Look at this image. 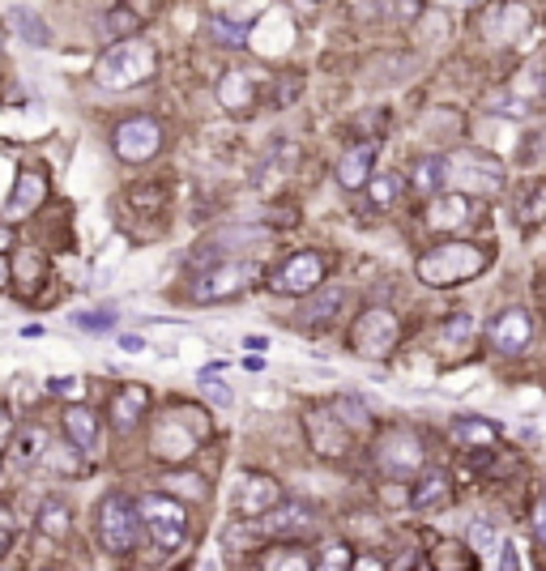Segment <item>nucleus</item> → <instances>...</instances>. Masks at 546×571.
Returning a JSON list of instances; mask_svg holds the SVG:
<instances>
[{"instance_id":"nucleus-7","label":"nucleus","mask_w":546,"mask_h":571,"mask_svg":"<svg viewBox=\"0 0 546 571\" xmlns=\"http://www.w3.org/2000/svg\"><path fill=\"white\" fill-rule=\"evenodd\" d=\"M422 461H427V448L418 440L415 431H388L381 448H376V465L385 470L388 477H415L422 470Z\"/></svg>"},{"instance_id":"nucleus-39","label":"nucleus","mask_w":546,"mask_h":571,"mask_svg":"<svg viewBox=\"0 0 546 571\" xmlns=\"http://www.w3.org/2000/svg\"><path fill=\"white\" fill-rule=\"evenodd\" d=\"M534 534H538V541L546 546V495L538 499V508H534Z\"/></svg>"},{"instance_id":"nucleus-45","label":"nucleus","mask_w":546,"mask_h":571,"mask_svg":"<svg viewBox=\"0 0 546 571\" xmlns=\"http://www.w3.org/2000/svg\"><path fill=\"white\" fill-rule=\"evenodd\" d=\"M9 244H13V230H9V226H0V252H4Z\"/></svg>"},{"instance_id":"nucleus-24","label":"nucleus","mask_w":546,"mask_h":571,"mask_svg":"<svg viewBox=\"0 0 546 571\" xmlns=\"http://www.w3.org/2000/svg\"><path fill=\"white\" fill-rule=\"evenodd\" d=\"M465 538H470V550L482 554L486 563H495V559H500V550H504V538H500V529H495L491 520H474Z\"/></svg>"},{"instance_id":"nucleus-12","label":"nucleus","mask_w":546,"mask_h":571,"mask_svg":"<svg viewBox=\"0 0 546 571\" xmlns=\"http://www.w3.org/2000/svg\"><path fill=\"white\" fill-rule=\"evenodd\" d=\"M278 499H282V486H278L274 477L239 474V482H235V511L248 516V520H257L260 511H269Z\"/></svg>"},{"instance_id":"nucleus-23","label":"nucleus","mask_w":546,"mask_h":571,"mask_svg":"<svg viewBox=\"0 0 546 571\" xmlns=\"http://www.w3.org/2000/svg\"><path fill=\"white\" fill-rule=\"evenodd\" d=\"M68 529H73V511H68L65 499H43V508H39V534L65 538Z\"/></svg>"},{"instance_id":"nucleus-29","label":"nucleus","mask_w":546,"mask_h":571,"mask_svg":"<svg viewBox=\"0 0 546 571\" xmlns=\"http://www.w3.org/2000/svg\"><path fill=\"white\" fill-rule=\"evenodd\" d=\"M470 337H474V316L470 312H457V316L440 328V346L445 349H461V346H470Z\"/></svg>"},{"instance_id":"nucleus-1","label":"nucleus","mask_w":546,"mask_h":571,"mask_svg":"<svg viewBox=\"0 0 546 571\" xmlns=\"http://www.w3.org/2000/svg\"><path fill=\"white\" fill-rule=\"evenodd\" d=\"M491 256L482 252L479 244H440L427 256H418V278L427 286H457L479 278Z\"/></svg>"},{"instance_id":"nucleus-43","label":"nucleus","mask_w":546,"mask_h":571,"mask_svg":"<svg viewBox=\"0 0 546 571\" xmlns=\"http://www.w3.org/2000/svg\"><path fill=\"white\" fill-rule=\"evenodd\" d=\"M0 534H4V538L13 534V511L4 508V504H0Z\"/></svg>"},{"instance_id":"nucleus-22","label":"nucleus","mask_w":546,"mask_h":571,"mask_svg":"<svg viewBox=\"0 0 546 571\" xmlns=\"http://www.w3.org/2000/svg\"><path fill=\"white\" fill-rule=\"evenodd\" d=\"M495 435H500V427L486 422V418H457L452 422V440L461 448H486L495 444Z\"/></svg>"},{"instance_id":"nucleus-28","label":"nucleus","mask_w":546,"mask_h":571,"mask_svg":"<svg viewBox=\"0 0 546 571\" xmlns=\"http://www.w3.org/2000/svg\"><path fill=\"white\" fill-rule=\"evenodd\" d=\"M9 22L18 26V34H22L31 47H47V43H52V31L43 26V18H34L31 9H13V13H9Z\"/></svg>"},{"instance_id":"nucleus-17","label":"nucleus","mask_w":546,"mask_h":571,"mask_svg":"<svg viewBox=\"0 0 546 571\" xmlns=\"http://www.w3.org/2000/svg\"><path fill=\"white\" fill-rule=\"evenodd\" d=\"M146 406H150V392H146L141 384L120 388V392H116V401H111V418H116V427H120V431H132V427L141 422Z\"/></svg>"},{"instance_id":"nucleus-37","label":"nucleus","mask_w":546,"mask_h":571,"mask_svg":"<svg viewBox=\"0 0 546 571\" xmlns=\"http://www.w3.org/2000/svg\"><path fill=\"white\" fill-rule=\"evenodd\" d=\"M521 90H529V98H546V64L529 68V77H525V86H521Z\"/></svg>"},{"instance_id":"nucleus-49","label":"nucleus","mask_w":546,"mask_h":571,"mask_svg":"<svg viewBox=\"0 0 546 571\" xmlns=\"http://www.w3.org/2000/svg\"><path fill=\"white\" fill-rule=\"evenodd\" d=\"M4 546H9V538H4V534H0V554H4Z\"/></svg>"},{"instance_id":"nucleus-16","label":"nucleus","mask_w":546,"mask_h":571,"mask_svg":"<svg viewBox=\"0 0 546 571\" xmlns=\"http://www.w3.org/2000/svg\"><path fill=\"white\" fill-rule=\"evenodd\" d=\"M474 218V205L465 192H449V196H436L431 209H427V226L431 230H457Z\"/></svg>"},{"instance_id":"nucleus-20","label":"nucleus","mask_w":546,"mask_h":571,"mask_svg":"<svg viewBox=\"0 0 546 571\" xmlns=\"http://www.w3.org/2000/svg\"><path fill=\"white\" fill-rule=\"evenodd\" d=\"M525 26H529V9H521V4H500V9L486 18L491 43H508V39H516Z\"/></svg>"},{"instance_id":"nucleus-36","label":"nucleus","mask_w":546,"mask_h":571,"mask_svg":"<svg viewBox=\"0 0 546 571\" xmlns=\"http://www.w3.org/2000/svg\"><path fill=\"white\" fill-rule=\"evenodd\" d=\"M201 392H205L214 406H231V388H226V384H218L214 376H205V371H201Z\"/></svg>"},{"instance_id":"nucleus-3","label":"nucleus","mask_w":546,"mask_h":571,"mask_svg":"<svg viewBox=\"0 0 546 571\" xmlns=\"http://www.w3.org/2000/svg\"><path fill=\"white\" fill-rule=\"evenodd\" d=\"M137 538H141V511H137V504L129 495H107L98 504V541H103V550L129 554V550H137Z\"/></svg>"},{"instance_id":"nucleus-11","label":"nucleus","mask_w":546,"mask_h":571,"mask_svg":"<svg viewBox=\"0 0 546 571\" xmlns=\"http://www.w3.org/2000/svg\"><path fill=\"white\" fill-rule=\"evenodd\" d=\"M260 534H269V538H303V534H312V525H317V516L312 508L303 504V499H287V504H274L269 516L260 511Z\"/></svg>"},{"instance_id":"nucleus-15","label":"nucleus","mask_w":546,"mask_h":571,"mask_svg":"<svg viewBox=\"0 0 546 571\" xmlns=\"http://www.w3.org/2000/svg\"><path fill=\"white\" fill-rule=\"evenodd\" d=\"M43 196H47V175H43L39 166H26V171L18 175V188L9 196L4 214H9V218H26L34 205H43Z\"/></svg>"},{"instance_id":"nucleus-9","label":"nucleus","mask_w":546,"mask_h":571,"mask_svg":"<svg viewBox=\"0 0 546 571\" xmlns=\"http://www.w3.org/2000/svg\"><path fill=\"white\" fill-rule=\"evenodd\" d=\"M324 282V260L317 252H295L274 269V294H312Z\"/></svg>"},{"instance_id":"nucleus-47","label":"nucleus","mask_w":546,"mask_h":571,"mask_svg":"<svg viewBox=\"0 0 546 571\" xmlns=\"http://www.w3.org/2000/svg\"><path fill=\"white\" fill-rule=\"evenodd\" d=\"M0 286H9V265H4V256H0Z\"/></svg>"},{"instance_id":"nucleus-26","label":"nucleus","mask_w":546,"mask_h":571,"mask_svg":"<svg viewBox=\"0 0 546 571\" xmlns=\"http://www.w3.org/2000/svg\"><path fill=\"white\" fill-rule=\"evenodd\" d=\"M253 82L244 77V73H226V82L218 86V98H223L226 111H244V107H253Z\"/></svg>"},{"instance_id":"nucleus-46","label":"nucleus","mask_w":546,"mask_h":571,"mask_svg":"<svg viewBox=\"0 0 546 571\" xmlns=\"http://www.w3.org/2000/svg\"><path fill=\"white\" fill-rule=\"evenodd\" d=\"M244 346H248V349H265L269 342H265V337H244Z\"/></svg>"},{"instance_id":"nucleus-6","label":"nucleus","mask_w":546,"mask_h":571,"mask_svg":"<svg viewBox=\"0 0 546 571\" xmlns=\"http://www.w3.org/2000/svg\"><path fill=\"white\" fill-rule=\"evenodd\" d=\"M397 337H402V324H397V316H393L388 308L363 312L351 328V346L354 354H363V358H388L393 346H397Z\"/></svg>"},{"instance_id":"nucleus-10","label":"nucleus","mask_w":546,"mask_h":571,"mask_svg":"<svg viewBox=\"0 0 546 571\" xmlns=\"http://www.w3.org/2000/svg\"><path fill=\"white\" fill-rule=\"evenodd\" d=\"M116 154L125 162H150L162 150V128L150 120V116H137V120H125L116 128Z\"/></svg>"},{"instance_id":"nucleus-40","label":"nucleus","mask_w":546,"mask_h":571,"mask_svg":"<svg viewBox=\"0 0 546 571\" xmlns=\"http://www.w3.org/2000/svg\"><path fill=\"white\" fill-rule=\"evenodd\" d=\"M107 26H111V31H132V26H137V18H129V13H111V18H107Z\"/></svg>"},{"instance_id":"nucleus-21","label":"nucleus","mask_w":546,"mask_h":571,"mask_svg":"<svg viewBox=\"0 0 546 571\" xmlns=\"http://www.w3.org/2000/svg\"><path fill=\"white\" fill-rule=\"evenodd\" d=\"M65 431H68V440L82 448V452H95V444H98V413L86 410V406H68V410H65Z\"/></svg>"},{"instance_id":"nucleus-4","label":"nucleus","mask_w":546,"mask_h":571,"mask_svg":"<svg viewBox=\"0 0 546 571\" xmlns=\"http://www.w3.org/2000/svg\"><path fill=\"white\" fill-rule=\"evenodd\" d=\"M445 175H449V188L457 192H500L504 188V166L482 154V150H457L445 154Z\"/></svg>"},{"instance_id":"nucleus-30","label":"nucleus","mask_w":546,"mask_h":571,"mask_svg":"<svg viewBox=\"0 0 546 571\" xmlns=\"http://www.w3.org/2000/svg\"><path fill=\"white\" fill-rule=\"evenodd\" d=\"M415 188L418 192H440L449 188V175H445V159H422L415 166Z\"/></svg>"},{"instance_id":"nucleus-42","label":"nucleus","mask_w":546,"mask_h":571,"mask_svg":"<svg viewBox=\"0 0 546 571\" xmlns=\"http://www.w3.org/2000/svg\"><path fill=\"white\" fill-rule=\"evenodd\" d=\"M77 324H86V328H111V324H116V316H82Z\"/></svg>"},{"instance_id":"nucleus-19","label":"nucleus","mask_w":546,"mask_h":571,"mask_svg":"<svg viewBox=\"0 0 546 571\" xmlns=\"http://www.w3.org/2000/svg\"><path fill=\"white\" fill-rule=\"evenodd\" d=\"M452 495V482L445 470H431V474L418 477L415 495H410V504H415L418 511H431V508H445Z\"/></svg>"},{"instance_id":"nucleus-35","label":"nucleus","mask_w":546,"mask_h":571,"mask_svg":"<svg viewBox=\"0 0 546 571\" xmlns=\"http://www.w3.org/2000/svg\"><path fill=\"white\" fill-rule=\"evenodd\" d=\"M317 563H321V568H351V554H346V546H342V541H329V546H324V554L321 559H317Z\"/></svg>"},{"instance_id":"nucleus-31","label":"nucleus","mask_w":546,"mask_h":571,"mask_svg":"<svg viewBox=\"0 0 546 571\" xmlns=\"http://www.w3.org/2000/svg\"><path fill=\"white\" fill-rule=\"evenodd\" d=\"M546 223V180H538L521 201V226H543Z\"/></svg>"},{"instance_id":"nucleus-48","label":"nucleus","mask_w":546,"mask_h":571,"mask_svg":"<svg viewBox=\"0 0 546 571\" xmlns=\"http://www.w3.org/2000/svg\"><path fill=\"white\" fill-rule=\"evenodd\" d=\"M440 4H474V0H440Z\"/></svg>"},{"instance_id":"nucleus-44","label":"nucleus","mask_w":546,"mask_h":571,"mask_svg":"<svg viewBox=\"0 0 546 571\" xmlns=\"http://www.w3.org/2000/svg\"><path fill=\"white\" fill-rule=\"evenodd\" d=\"M120 349H129V354H141V349H146V342H141V337H120Z\"/></svg>"},{"instance_id":"nucleus-38","label":"nucleus","mask_w":546,"mask_h":571,"mask_svg":"<svg viewBox=\"0 0 546 571\" xmlns=\"http://www.w3.org/2000/svg\"><path fill=\"white\" fill-rule=\"evenodd\" d=\"M312 559L308 554H269L265 559V568H308Z\"/></svg>"},{"instance_id":"nucleus-25","label":"nucleus","mask_w":546,"mask_h":571,"mask_svg":"<svg viewBox=\"0 0 546 571\" xmlns=\"http://www.w3.org/2000/svg\"><path fill=\"white\" fill-rule=\"evenodd\" d=\"M193 448H196V440L193 435H184L180 427H162L159 435H154V452L167 456V461H189Z\"/></svg>"},{"instance_id":"nucleus-41","label":"nucleus","mask_w":546,"mask_h":571,"mask_svg":"<svg viewBox=\"0 0 546 571\" xmlns=\"http://www.w3.org/2000/svg\"><path fill=\"white\" fill-rule=\"evenodd\" d=\"M9 435H13V418H9V413L0 410V452L9 448Z\"/></svg>"},{"instance_id":"nucleus-14","label":"nucleus","mask_w":546,"mask_h":571,"mask_svg":"<svg viewBox=\"0 0 546 571\" xmlns=\"http://www.w3.org/2000/svg\"><path fill=\"white\" fill-rule=\"evenodd\" d=\"M376 154H381V141H358L351 146L342 159H338V184L342 188H363L372 180V166H376Z\"/></svg>"},{"instance_id":"nucleus-33","label":"nucleus","mask_w":546,"mask_h":571,"mask_svg":"<svg viewBox=\"0 0 546 571\" xmlns=\"http://www.w3.org/2000/svg\"><path fill=\"white\" fill-rule=\"evenodd\" d=\"M18 269H22V294H34V286L43 282V256L22 252V260H18Z\"/></svg>"},{"instance_id":"nucleus-27","label":"nucleus","mask_w":546,"mask_h":571,"mask_svg":"<svg viewBox=\"0 0 546 571\" xmlns=\"http://www.w3.org/2000/svg\"><path fill=\"white\" fill-rule=\"evenodd\" d=\"M342 290H324L321 299H312L308 308H303V316H299V324H308V328H321V324H329V320L338 316V308H342Z\"/></svg>"},{"instance_id":"nucleus-13","label":"nucleus","mask_w":546,"mask_h":571,"mask_svg":"<svg viewBox=\"0 0 546 571\" xmlns=\"http://www.w3.org/2000/svg\"><path fill=\"white\" fill-rule=\"evenodd\" d=\"M486 337H491V346L500 349V354H521V349L534 342V320H529V312H521V308H508V312H500V316L491 320Z\"/></svg>"},{"instance_id":"nucleus-18","label":"nucleus","mask_w":546,"mask_h":571,"mask_svg":"<svg viewBox=\"0 0 546 571\" xmlns=\"http://www.w3.org/2000/svg\"><path fill=\"white\" fill-rule=\"evenodd\" d=\"M308 431H312V440H317V448L321 452H329V456H338V452H346V427H342V418L338 413H312L308 418Z\"/></svg>"},{"instance_id":"nucleus-2","label":"nucleus","mask_w":546,"mask_h":571,"mask_svg":"<svg viewBox=\"0 0 546 571\" xmlns=\"http://www.w3.org/2000/svg\"><path fill=\"white\" fill-rule=\"evenodd\" d=\"M150 73H154V47L141 39H125V43L107 47L95 68L98 86H107V90H129L137 82H146Z\"/></svg>"},{"instance_id":"nucleus-32","label":"nucleus","mask_w":546,"mask_h":571,"mask_svg":"<svg viewBox=\"0 0 546 571\" xmlns=\"http://www.w3.org/2000/svg\"><path fill=\"white\" fill-rule=\"evenodd\" d=\"M367 196H372V209H388V205L402 196V175H393V171L376 175L372 188H367Z\"/></svg>"},{"instance_id":"nucleus-5","label":"nucleus","mask_w":546,"mask_h":571,"mask_svg":"<svg viewBox=\"0 0 546 571\" xmlns=\"http://www.w3.org/2000/svg\"><path fill=\"white\" fill-rule=\"evenodd\" d=\"M137 511H141V525L150 529L159 550H180V541L189 534V516L171 495H141Z\"/></svg>"},{"instance_id":"nucleus-8","label":"nucleus","mask_w":546,"mask_h":571,"mask_svg":"<svg viewBox=\"0 0 546 571\" xmlns=\"http://www.w3.org/2000/svg\"><path fill=\"white\" fill-rule=\"evenodd\" d=\"M257 278V265H218L210 273H201L193 282V299L196 303H226V299H239Z\"/></svg>"},{"instance_id":"nucleus-34","label":"nucleus","mask_w":546,"mask_h":571,"mask_svg":"<svg viewBox=\"0 0 546 571\" xmlns=\"http://www.w3.org/2000/svg\"><path fill=\"white\" fill-rule=\"evenodd\" d=\"M43 444H47V440H43V431H39V427H31V431L22 435V448H18V461H22V465H31V461H39V456H43Z\"/></svg>"}]
</instances>
